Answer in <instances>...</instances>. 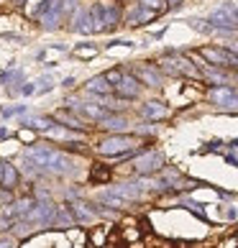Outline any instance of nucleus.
I'll use <instances>...</instances> for the list:
<instances>
[{
    "instance_id": "obj_1",
    "label": "nucleus",
    "mask_w": 238,
    "mask_h": 248,
    "mask_svg": "<svg viewBox=\"0 0 238 248\" xmlns=\"http://www.w3.org/2000/svg\"><path fill=\"white\" fill-rule=\"evenodd\" d=\"M207 23L213 26V29H221V31H238V5L215 8V11L207 16Z\"/></svg>"
},
{
    "instance_id": "obj_2",
    "label": "nucleus",
    "mask_w": 238,
    "mask_h": 248,
    "mask_svg": "<svg viewBox=\"0 0 238 248\" xmlns=\"http://www.w3.org/2000/svg\"><path fill=\"white\" fill-rule=\"evenodd\" d=\"M136 146H139V139H133V136H121V133H115V136H111V139L100 141V143H97V151L105 154V156H118V154H123V151L136 149Z\"/></svg>"
},
{
    "instance_id": "obj_3",
    "label": "nucleus",
    "mask_w": 238,
    "mask_h": 248,
    "mask_svg": "<svg viewBox=\"0 0 238 248\" xmlns=\"http://www.w3.org/2000/svg\"><path fill=\"white\" fill-rule=\"evenodd\" d=\"M207 100L223 110H238V93L228 85H215L207 93Z\"/></svg>"
},
{
    "instance_id": "obj_4",
    "label": "nucleus",
    "mask_w": 238,
    "mask_h": 248,
    "mask_svg": "<svg viewBox=\"0 0 238 248\" xmlns=\"http://www.w3.org/2000/svg\"><path fill=\"white\" fill-rule=\"evenodd\" d=\"M136 169L141 174H154L164 169V154L161 151H143L136 156Z\"/></svg>"
},
{
    "instance_id": "obj_5",
    "label": "nucleus",
    "mask_w": 238,
    "mask_h": 248,
    "mask_svg": "<svg viewBox=\"0 0 238 248\" xmlns=\"http://www.w3.org/2000/svg\"><path fill=\"white\" fill-rule=\"evenodd\" d=\"M136 79L143 82V85H149V87H161L164 75H161L159 67H154V64H141V67H136Z\"/></svg>"
},
{
    "instance_id": "obj_6",
    "label": "nucleus",
    "mask_w": 238,
    "mask_h": 248,
    "mask_svg": "<svg viewBox=\"0 0 238 248\" xmlns=\"http://www.w3.org/2000/svg\"><path fill=\"white\" fill-rule=\"evenodd\" d=\"M69 108L75 110V113L90 118V121H100V118H105L108 113H111L105 105H100V100H97V103H72Z\"/></svg>"
},
{
    "instance_id": "obj_7",
    "label": "nucleus",
    "mask_w": 238,
    "mask_h": 248,
    "mask_svg": "<svg viewBox=\"0 0 238 248\" xmlns=\"http://www.w3.org/2000/svg\"><path fill=\"white\" fill-rule=\"evenodd\" d=\"M141 115L146 118V121L157 123V121H164V118L169 115V108L159 103V100H146V103L141 105Z\"/></svg>"
},
{
    "instance_id": "obj_8",
    "label": "nucleus",
    "mask_w": 238,
    "mask_h": 248,
    "mask_svg": "<svg viewBox=\"0 0 238 248\" xmlns=\"http://www.w3.org/2000/svg\"><path fill=\"white\" fill-rule=\"evenodd\" d=\"M115 93L121 97H126V100H133V97L141 95V82L136 77H131V75H123L121 82L115 85Z\"/></svg>"
},
{
    "instance_id": "obj_9",
    "label": "nucleus",
    "mask_w": 238,
    "mask_h": 248,
    "mask_svg": "<svg viewBox=\"0 0 238 248\" xmlns=\"http://www.w3.org/2000/svg\"><path fill=\"white\" fill-rule=\"evenodd\" d=\"M154 18H157V11H151V8H143L141 3L133 8V11H128V23L131 26H143V23H151Z\"/></svg>"
},
{
    "instance_id": "obj_10",
    "label": "nucleus",
    "mask_w": 238,
    "mask_h": 248,
    "mask_svg": "<svg viewBox=\"0 0 238 248\" xmlns=\"http://www.w3.org/2000/svg\"><path fill=\"white\" fill-rule=\"evenodd\" d=\"M100 128H105V131H113V133H123L128 131V121L123 115H113V113H108L105 118H100Z\"/></svg>"
},
{
    "instance_id": "obj_11",
    "label": "nucleus",
    "mask_w": 238,
    "mask_h": 248,
    "mask_svg": "<svg viewBox=\"0 0 238 248\" xmlns=\"http://www.w3.org/2000/svg\"><path fill=\"white\" fill-rule=\"evenodd\" d=\"M75 21H72V31L75 33H93V18L90 11H75Z\"/></svg>"
},
{
    "instance_id": "obj_12",
    "label": "nucleus",
    "mask_w": 238,
    "mask_h": 248,
    "mask_svg": "<svg viewBox=\"0 0 238 248\" xmlns=\"http://www.w3.org/2000/svg\"><path fill=\"white\" fill-rule=\"evenodd\" d=\"M18 169L13 167V164H3V174H0V187H3L5 192H11L13 187H18Z\"/></svg>"
},
{
    "instance_id": "obj_13",
    "label": "nucleus",
    "mask_w": 238,
    "mask_h": 248,
    "mask_svg": "<svg viewBox=\"0 0 238 248\" xmlns=\"http://www.w3.org/2000/svg\"><path fill=\"white\" fill-rule=\"evenodd\" d=\"M31 207H33V200H18V202H13V205L8 207V213H5V220H3V223H8L11 217H26Z\"/></svg>"
},
{
    "instance_id": "obj_14",
    "label": "nucleus",
    "mask_w": 238,
    "mask_h": 248,
    "mask_svg": "<svg viewBox=\"0 0 238 248\" xmlns=\"http://www.w3.org/2000/svg\"><path fill=\"white\" fill-rule=\"evenodd\" d=\"M85 90H87V93H93V95H108V93L113 90V85L105 79V75H100V77L90 79L87 85H85Z\"/></svg>"
},
{
    "instance_id": "obj_15",
    "label": "nucleus",
    "mask_w": 238,
    "mask_h": 248,
    "mask_svg": "<svg viewBox=\"0 0 238 248\" xmlns=\"http://www.w3.org/2000/svg\"><path fill=\"white\" fill-rule=\"evenodd\" d=\"M57 123L54 118H49V115H39V118H23L21 121V125L23 128H33V131H49V128Z\"/></svg>"
},
{
    "instance_id": "obj_16",
    "label": "nucleus",
    "mask_w": 238,
    "mask_h": 248,
    "mask_svg": "<svg viewBox=\"0 0 238 248\" xmlns=\"http://www.w3.org/2000/svg\"><path fill=\"white\" fill-rule=\"evenodd\" d=\"M100 202H105V207H111V210H118V207L128 205V200L123 195H118L115 189H105L103 195H100Z\"/></svg>"
},
{
    "instance_id": "obj_17",
    "label": "nucleus",
    "mask_w": 238,
    "mask_h": 248,
    "mask_svg": "<svg viewBox=\"0 0 238 248\" xmlns=\"http://www.w3.org/2000/svg\"><path fill=\"white\" fill-rule=\"evenodd\" d=\"M90 18H93V33H100V31H108L105 29V16H103V5L95 3L90 8Z\"/></svg>"
},
{
    "instance_id": "obj_18",
    "label": "nucleus",
    "mask_w": 238,
    "mask_h": 248,
    "mask_svg": "<svg viewBox=\"0 0 238 248\" xmlns=\"http://www.w3.org/2000/svg\"><path fill=\"white\" fill-rule=\"evenodd\" d=\"M103 16H105V29H115L121 23V8L118 5H103Z\"/></svg>"
},
{
    "instance_id": "obj_19",
    "label": "nucleus",
    "mask_w": 238,
    "mask_h": 248,
    "mask_svg": "<svg viewBox=\"0 0 238 248\" xmlns=\"http://www.w3.org/2000/svg\"><path fill=\"white\" fill-rule=\"evenodd\" d=\"M69 213L75 215V223H77V220H82V223H90V220L95 217L93 210H90V207H82V205H77V202H72V205H69Z\"/></svg>"
},
{
    "instance_id": "obj_20",
    "label": "nucleus",
    "mask_w": 238,
    "mask_h": 248,
    "mask_svg": "<svg viewBox=\"0 0 238 248\" xmlns=\"http://www.w3.org/2000/svg\"><path fill=\"white\" fill-rule=\"evenodd\" d=\"M57 123H62V125H69V128H75V131H82V133L87 131V125H85V123H79L77 118H69L67 113H64V110H62V113H57Z\"/></svg>"
},
{
    "instance_id": "obj_21",
    "label": "nucleus",
    "mask_w": 238,
    "mask_h": 248,
    "mask_svg": "<svg viewBox=\"0 0 238 248\" xmlns=\"http://www.w3.org/2000/svg\"><path fill=\"white\" fill-rule=\"evenodd\" d=\"M51 87H54V77H51V75H44V77L36 79V93H39V95L49 93Z\"/></svg>"
},
{
    "instance_id": "obj_22",
    "label": "nucleus",
    "mask_w": 238,
    "mask_h": 248,
    "mask_svg": "<svg viewBox=\"0 0 238 248\" xmlns=\"http://www.w3.org/2000/svg\"><path fill=\"white\" fill-rule=\"evenodd\" d=\"M75 54L79 59H93L95 54H97V46H90V44H82V46H77L75 49Z\"/></svg>"
},
{
    "instance_id": "obj_23",
    "label": "nucleus",
    "mask_w": 238,
    "mask_h": 248,
    "mask_svg": "<svg viewBox=\"0 0 238 248\" xmlns=\"http://www.w3.org/2000/svg\"><path fill=\"white\" fill-rule=\"evenodd\" d=\"M139 3L143 5V8H151V11H157V13H161V11H167V0H139Z\"/></svg>"
},
{
    "instance_id": "obj_24",
    "label": "nucleus",
    "mask_w": 238,
    "mask_h": 248,
    "mask_svg": "<svg viewBox=\"0 0 238 248\" xmlns=\"http://www.w3.org/2000/svg\"><path fill=\"white\" fill-rule=\"evenodd\" d=\"M47 5H49V0H36V3L31 5L29 16H31V18H41V13L47 11Z\"/></svg>"
},
{
    "instance_id": "obj_25",
    "label": "nucleus",
    "mask_w": 238,
    "mask_h": 248,
    "mask_svg": "<svg viewBox=\"0 0 238 248\" xmlns=\"http://www.w3.org/2000/svg\"><path fill=\"white\" fill-rule=\"evenodd\" d=\"M26 110H29V108H26V105H13V108H5V110H3V118H13V115H23V113H26Z\"/></svg>"
},
{
    "instance_id": "obj_26",
    "label": "nucleus",
    "mask_w": 238,
    "mask_h": 248,
    "mask_svg": "<svg viewBox=\"0 0 238 248\" xmlns=\"http://www.w3.org/2000/svg\"><path fill=\"white\" fill-rule=\"evenodd\" d=\"M190 26L197 31H213V26H210L207 21H200V18H190Z\"/></svg>"
},
{
    "instance_id": "obj_27",
    "label": "nucleus",
    "mask_w": 238,
    "mask_h": 248,
    "mask_svg": "<svg viewBox=\"0 0 238 248\" xmlns=\"http://www.w3.org/2000/svg\"><path fill=\"white\" fill-rule=\"evenodd\" d=\"M121 77H123V72H121V69H111V72H105V79L111 82L113 87L118 85V82H121Z\"/></svg>"
},
{
    "instance_id": "obj_28",
    "label": "nucleus",
    "mask_w": 238,
    "mask_h": 248,
    "mask_svg": "<svg viewBox=\"0 0 238 248\" xmlns=\"http://www.w3.org/2000/svg\"><path fill=\"white\" fill-rule=\"evenodd\" d=\"M97 177H100V179H108V169L95 167V169H93V179H97Z\"/></svg>"
},
{
    "instance_id": "obj_29",
    "label": "nucleus",
    "mask_w": 238,
    "mask_h": 248,
    "mask_svg": "<svg viewBox=\"0 0 238 248\" xmlns=\"http://www.w3.org/2000/svg\"><path fill=\"white\" fill-rule=\"evenodd\" d=\"M136 131H139V133H154V131H157V128H154V125H139V128H136Z\"/></svg>"
},
{
    "instance_id": "obj_30",
    "label": "nucleus",
    "mask_w": 238,
    "mask_h": 248,
    "mask_svg": "<svg viewBox=\"0 0 238 248\" xmlns=\"http://www.w3.org/2000/svg\"><path fill=\"white\" fill-rule=\"evenodd\" d=\"M21 93H23V95H31V93H36V85H23V87H21Z\"/></svg>"
},
{
    "instance_id": "obj_31",
    "label": "nucleus",
    "mask_w": 238,
    "mask_h": 248,
    "mask_svg": "<svg viewBox=\"0 0 238 248\" xmlns=\"http://www.w3.org/2000/svg\"><path fill=\"white\" fill-rule=\"evenodd\" d=\"M8 246H16L13 238H0V248H8Z\"/></svg>"
},
{
    "instance_id": "obj_32",
    "label": "nucleus",
    "mask_w": 238,
    "mask_h": 248,
    "mask_svg": "<svg viewBox=\"0 0 238 248\" xmlns=\"http://www.w3.org/2000/svg\"><path fill=\"white\" fill-rule=\"evenodd\" d=\"M75 82H77V77H67V79L62 82V87H72V85H75Z\"/></svg>"
},
{
    "instance_id": "obj_33",
    "label": "nucleus",
    "mask_w": 238,
    "mask_h": 248,
    "mask_svg": "<svg viewBox=\"0 0 238 248\" xmlns=\"http://www.w3.org/2000/svg\"><path fill=\"white\" fill-rule=\"evenodd\" d=\"M182 3H185V0H167V5H169V8H179Z\"/></svg>"
},
{
    "instance_id": "obj_34",
    "label": "nucleus",
    "mask_w": 238,
    "mask_h": 248,
    "mask_svg": "<svg viewBox=\"0 0 238 248\" xmlns=\"http://www.w3.org/2000/svg\"><path fill=\"white\" fill-rule=\"evenodd\" d=\"M161 36H164V26H161V29H157V31H154V39H161Z\"/></svg>"
},
{
    "instance_id": "obj_35",
    "label": "nucleus",
    "mask_w": 238,
    "mask_h": 248,
    "mask_svg": "<svg viewBox=\"0 0 238 248\" xmlns=\"http://www.w3.org/2000/svg\"><path fill=\"white\" fill-rule=\"evenodd\" d=\"M8 136H11V133H8L5 128H0V141H3V139H8Z\"/></svg>"
},
{
    "instance_id": "obj_36",
    "label": "nucleus",
    "mask_w": 238,
    "mask_h": 248,
    "mask_svg": "<svg viewBox=\"0 0 238 248\" xmlns=\"http://www.w3.org/2000/svg\"><path fill=\"white\" fill-rule=\"evenodd\" d=\"M16 3H18V5H26V0H16Z\"/></svg>"
},
{
    "instance_id": "obj_37",
    "label": "nucleus",
    "mask_w": 238,
    "mask_h": 248,
    "mask_svg": "<svg viewBox=\"0 0 238 248\" xmlns=\"http://www.w3.org/2000/svg\"><path fill=\"white\" fill-rule=\"evenodd\" d=\"M0 174H3V161H0Z\"/></svg>"
}]
</instances>
